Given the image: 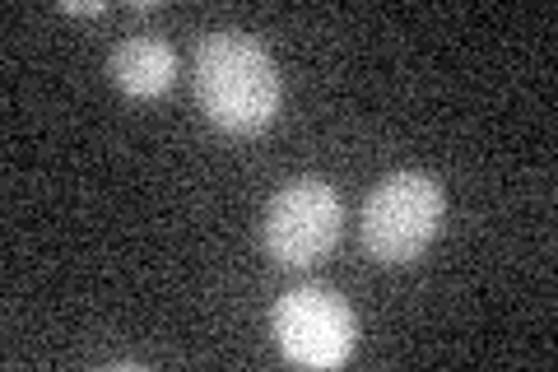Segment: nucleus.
Here are the masks:
<instances>
[{"instance_id":"1","label":"nucleus","mask_w":558,"mask_h":372,"mask_svg":"<svg viewBox=\"0 0 558 372\" xmlns=\"http://www.w3.org/2000/svg\"><path fill=\"white\" fill-rule=\"evenodd\" d=\"M279 65L252 33H209L196 51V103L219 131L260 135L279 117Z\"/></svg>"},{"instance_id":"2","label":"nucleus","mask_w":558,"mask_h":372,"mask_svg":"<svg viewBox=\"0 0 558 372\" xmlns=\"http://www.w3.org/2000/svg\"><path fill=\"white\" fill-rule=\"evenodd\" d=\"M442 228V191L428 172H391L363 201V247L381 265H410Z\"/></svg>"},{"instance_id":"3","label":"nucleus","mask_w":558,"mask_h":372,"mask_svg":"<svg viewBox=\"0 0 558 372\" xmlns=\"http://www.w3.org/2000/svg\"><path fill=\"white\" fill-rule=\"evenodd\" d=\"M340 224L344 209L336 187L322 177H299L266 205V252L289 271H307L340 242Z\"/></svg>"},{"instance_id":"4","label":"nucleus","mask_w":558,"mask_h":372,"mask_svg":"<svg viewBox=\"0 0 558 372\" xmlns=\"http://www.w3.org/2000/svg\"><path fill=\"white\" fill-rule=\"evenodd\" d=\"M275 340L284 349V359L303 368H340L359 340L354 308L340 293L303 285L279 298L275 308Z\"/></svg>"},{"instance_id":"5","label":"nucleus","mask_w":558,"mask_h":372,"mask_svg":"<svg viewBox=\"0 0 558 372\" xmlns=\"http://www.w3.org/2000/svg\"><path fill=\"white\" fill-rule=\"evenodd\" d=\"M112 80L121 94L131 98H163L172 80H178V57H172V47L159 43V38H121L112 47Z\"/></svg>"},{"instance_id":"6","label":"nucleus","mask_w":558,"mask_h":372,"mask_svg":"<svg viewBox=\"0 0 558 372\" xmlns=\"http://www.w3.org/2000/svg\"><path fill=\"white\" fill-rule=\"evenodd\" d=\"M65 10L70 14H102V0H94V5L89 0H65Z\"/></svg>"}]
</instances>
